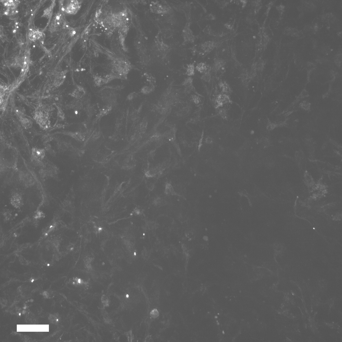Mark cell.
I'll return each instance as SVG.
<instances>
[{
  "label": "cell",
  "mask_w": 342,
  "mask_h": 342,
  "mask_svg": "<svg viewBox=\"0 0 342 342\" xmlns=\"http://www.w3.org/2000/svg\"><path fill=\"white\" fill-rule=\"evenodd\" d=\"M102 89L101 97L106 105L113 107L117 102V96L114 91L112 89L103 88Z\"/></svg>",
  "instance_id": "1"
},
{
  "label": "cell",
  "mask_w": 342,
  "mask_h": 342,
  "mask_svg": "<svg viewBox=\"0 0 342 342\" xmlns=\"http://www.w3.org/2000/svg\"><path fill=\"white\" fill-rule=\"evenodd\" d=\"M11 203L14 207H20L23 203L21 196L18 193L15 192L13 193L11 199Z\"/></svg>",
  "instance_id": "2"
},
{
  "label": "cell",
  "mask_w": 342,
  "mask_h": 342,
  "mask_svg": "<svg viewBox=\"0 0 342 342\" xmlns=\"http://www.w3.org/2000/svg\"><path fill=\"white\" fill-rule=\"evenodd\" d=\"M32 157L33 158L42 160L45 156V150L43 149L33 148L32 150Z\"/></svg>",
  "instance_id": "3"
},
{
  "label": "cell",
  "mask_w": 342,
  "mask_h": 342,
  "mask_svg": "<svg viewBox=\"0 0 342 342\" xmlns=\"http://www.w3.org/2000/svg\"><path fill=\"white\" fill-rule=\"evenodd\" d=\"M112 109V106L111 105H106L104 106L101 109L98 114L97 115L96 118V121L100 119L102 117L105 116L108 114Z\"/></svg>",
  "instance_id": "4"
},
{
  "label": "cell",
  "mask_w": 342,
  "mask_h": 342,
  "mask_svg": "<svg viewBox=\"0 0 342 342\" xmlns=\"http://www.w3.org/2000/svg\"><path fill=\"white\" fill-rule=\"evenodd\" d=\"M86 92L84 88L81 86H77L71 93V96L77 99H80L86 95Z\"/></svg>",
  "instance_id": "5"
},
{
  "label": "cell",
  "mask_w": 342,
  "mask_h": 342,
  "mask_svg": "<svg viewBox=\"0 0 342 342\" xmlns=\"http://www.w3.org/2000/svg\"><path fill=\"white\" fill-rule=\"evenodd\" d=\"M154 90V85L150 84L149 86L146 85L142 87L141 90V93L144 95H148L153 92Z\"/></svg>",
  "instance_id": "6"
},
{
  "label": "cell",
  "mask_w": 342,
  "mask_h": 342,
  "mask_svg": "<svg viewBox=\"0 0 342 342\" xmlns=\"http://www.w3.org/2000/svg\"><path fill=\"white\" fill-rule=\"evenodd\" d=\"M176 128L173 127L166 133L165 136L170 140L174 141L176 139Z\"/></svg>",
  "instance_id": "7"
},
{
  "label": "cell",
  "mask_w": 342,
  "mask_h": 342,
  "mask_svg": "<svg viewBox=\"0 0 342 342\" xmlns=\"http://www.w3.org/2000/svg\"><path fill=\"white\" fill-rule=\"evenodd\" d=\"M191 111V107L186 106L183 108L178 111L177 113V116L179 117H182L186 116Z\"/></svg>",
  "instance_id": "8"
},
{
  "label": "cell",
  "mask_w": 342,
  "mask_h": 342,
  "mask_svg": "<svg viewBox=\"0 0 342 342\" xmlns=\"http://www.w3.org/2000/svg\"><path fill=\"white\" fill-rule=\"evenodd\" d=\"M219 87H220V89H221L222 92L224 94H229L231 92V89L229 87V85L227 84L226 82H220L219 84Z\"/></svg>",
  "instance_id": "9"
},
{
  "label": "cell",
  "mask_w": 342,
  "mask_h": 342,
  "mask_svg": "<svg viewBox=\"0 0 342 342\" xmlns=\"http://www.w3.org/2000/svg\"><path fill=\"white\" fill-rule=\"evenodd\" d=\"M70 136L78 140L81 141L84 139L85 138V135L83 133L80 132H75V133H68Z\"/></svg>",
  "instance_id": "10"
},
{
  "label": "cell",
  "mask_w": 342,
  "mask_h": 342,
  "mask_svg": "<svg viewBox=\"0 0 342 342\" xmlns=\"http://www.w3.org/2000/svg\"><path fill=\"white\" fill-rule=\"evenodd\" d=\"M182 86L185 87V88H192L194 87L193 85V79L191 77H188L186 78L181 84Z\"/></svg>",
  "instance_id": "11"
},
{
  "label": "cell",
  "mask_w": 342,
  "mask_h": 342,
  "mask_svg": "<svg viewBox=\"0 0 342 342\" xmlns=\"http://www.w3.org/2000/svg\"><path fill=\"white\" fill-rule=\"evenodd\" d=\"M142 108V105L139 109L135 110L130 115V118L133 121H135L138 119L140 113Z\"/></svg>",
  "instance_id": "12"
},
{
  "label": "cell",
  "mask_w": 342,
  "mask_h": 342,
  "mask_svg": "<svg viewBox=\"0 0 342 342\" xmlns=\"http://www.w3.org/2000/svg\"><path fill=\"white\" fill-rule=\"evenodd\" d=\"M84 105L83 103L81 100H76L73 101L71 104L70 105V106L73 109H77L81 110L83 108Z\"/></svg>",
  "instance_id": "13"
},
{
  "label": "cell",
  "mask_w": 342,
  "mask_h": 342,
  "mask_svg": "<svg viewBox=\"0 0 342 342\" xmlns=\"http://www.w3.org/2000/svg\"><path fill=\"white\" fill-rule=\"evenodd\" d=\"M196 69L201 73H205L207 72V65L204 63H201L197 65L196 67Z\"/></svg>",
  "instance_id": "14"
},
{
  "label": "cell",
  "mask_w": 342,
  "mask_h": 342,
  "mask_svg": "<svg viewBox=\"0 0 342 342\" xmlns=\"http://www.w3.org/2000/svg\"><path fill=\"white\" fill-rule=\"evenodd\" d=\"M148 126V122L146 119H144L140 123L139 129L142 133H144L146 131Z\"/></svg>",
  "instance_id": "15"
},
{
  "label": "cell",
  "mask_w": 342,
  "mask_h": 342,
  "mask_svg": "<svg viewBox=\"0 0 342 342\" xmlns=\"http://www.w3.org/2000/svg\"><path fill=\"white\" fill-rule=\"evenodd\" d=\"M213 46L214 45L212 42H206L202 45V48L205 51H209L211 50L212 49Z\"/></svg>",
  "instance_id": "16"
},
{
  "label": "cell",
  "mask_w": 342,
  "mask_h": 342,
  "mask_svg": "<svg viewBox=\"0 0 342 342\" xmlns=\"http://www.w3.org/2000/svg\"><path fill=\"white\" fill-rule=\"evenodd\" d=\"M184 37L185 40L187 41H193L194 39L193 36L191 32L189 29L185 30Z\"/></svg>",
  "instance_id": "17"
},
{
  "label": "cell",
  "mask_w": 342,
  "mask_h": 342,
  "mask_svg": "<svg viewBox=\"0 0 342 342\" xmlns=\"http://www.w3.org/2000/svg\"><path fill=\"white\" fill-rule=\"evenodd\" d=\"M165 193L167 194L168 195L170 194L172 195L176 194V193L174 192L172 186L169 184H167L166 185Z\"/></svg>",
  "instance_id": "18"
},
{
  "label": "cell",
  "mask_w": 342,
  "mask_h": 342,
  "mask_svg": "<svg viewBox=\"0 0 342 342\" xmlns=\"http://www.w3.org/2000/svg\"><path fill=\"white\" fill-rule=\"evenodd\" d=\"M186 74L189 76H192L194 74V67L193 65L190 64L188 65Z\"/></svg>",
  "instance_id": "19"
},
{
  "label": "cell",
  "mask_w": 342,
  "mask_h": 342,
  "mask_svg": "<svg viewBox=\"0 0 342 342\" xmlns=\"http://www.w3.org/2000/svg\"><path fill=\"white\" fill-rule=\"evenodd\" d=\"M145 76L146 78L147 81L150 83V84L154 85L156 83V79L155 77H153L150 74L146 73Z\"/></svg>",
  "instance_id": "20"
},
{
  "label": "cell",
  "mask_w": 342,
  "mask_h": 342,
  "mask_svg": "<svg viewBox=\"0 0 342 342\" xmlns=\"http://www.w3.org/2000/svg\"><path fill=\"white\" fill-rule=\"evenodd\" d=\"M94 82L97 86H101L104 84L103 79L98 76H96L94 78Z\"/></svg>",
  "instance_id": "21"
},
{
  "label": "cell",
  "mask_w": 342,
  "mask_h": 342,
  "mask_svg": "<svg viewBox=\"0 0 342 342\" xmlns=\"http://www.w3.org/2000/svg\"><path fill=\"white\" fill-rule=\"evenodd\" d=\"M211 78V76L210 73L209 71H208L204 73V74L201 77L202 79L204 81L207 82H209L210 81Z\"/></svg>",
  "instance_id": "22"
},
{
  "label": "cell",
  "mask_w": 342,
  "mask_h": 342,
  "mask_svg": "<svg viewBox=\"0 0 342 342\" xmlns=\"http://www.w3.org/2000/svg\"><path fill=\"white\" fill-rule=\"evenodd\" d=\"M219 114L222 118L224 119H227L228 118V114L227 111L225 109H221L219 111Z\"/></svg>",
  "instance_id": "23"
},
{
  "label": "cell",
  "mask_w": 342,
  "mask_h": 342,
  "mask_svg": "<svg viewBox=\"0 0 342 342\" xmlns=\"http://www.w3.org/2000/svg\"><path fill=\"white\" fill-rule=\"evenodd\" d=\"M191 98L193 102L195 104H199L201 102L200 98L196 95H192L191 96Z\"/></svg>",
  "instance_id": "24"
},
{
  "label": "cell",
  "mask_w": 342,
  "mask_h": 342,
  "mask_svg": "<svg viewBox=\"0 0 342 342\" xmlns=\"http://www.w3.org/2000/svg\"><path fill=\"white\" fill-rule=\"evenodd\" d=\"M138 94L136 92H133L129 94L127 96V99L128 100L131 101L137 97Z\"/></svg>",
  "instance_id": "25"
},
{
  "label": "cell",
  "mask_w": 342,
  "mask_h": 342,
  "mask_svg": "<svg viewBox=\"0 0 342 342\" xmlns=\"http://www.w3.org/2000/svg\"><path fill=\"white\" fill-rule=\"evenodd\" d=\"M224 63L223 61L221 60H218L217 61L215 62V65L214 67L215 69H220L221 67H222L224 65Z\"/></svg>",
  "instance_id": "26"
},
{
  "label": "cell",
  "mask_w": 342,
  "mask_h": 342,
  "mask_svg": "<svg viewBox=\"0 0 342 342\" xmlns=\"http://www.w3.org/2000/svg\"><path fill=\"white\" fill-rule=\"evenodd\" d=\"M22 125L25 127H28L30 128L31 126V122L28 119H23L22 121Z\"/></svg>",
  "instance_id": "27"
},
{
  "label": "cell",
  "mask_w": 342,
  "mask_h": 342,
  "mask_svg": "<svg viewBox=\"0 0 342 342\" xmlns=\"http://www.w3.org/2000/svg\"><path fill=\"white\" fill-rule=\"evenodd\" d=\"M158 311L157 310L154 309L151 312V315L152 317L155 318V317H157L158 316Z\"/></svg>",
  "instance_id": "28"
},
{
  "label": "cell",
  "mask_w": 342,
  "mask_h": 342,
  "mask_svg": "<svg viewBox=\"0 0 342 342\" xmlns=\"http://www.w3.org/2000/svg\"><path fill=\"white\" fill-rule=\"evenodd\" d=\"M275 125L273 123H270L267 125L266 128L267 130H273L275 128Z\"/></svg>",
  "instance_id": "29"
},
{
  "label": "cell",
  "mask_w": 342,
  "mask_h": 342,
  "mask_svg": "<svg viewBox=\"0 0 342 342\" xmlns=\"http://www.w3.org/2000/svg\"><path fill=\"white\" fill-rule=\"evenodd\" d=\"M100 137V133L98 131L95 132L93 134L92 138L94 139H97Z\"/></svg>",
  "instance_id": "30"
},
{
  "label": "cell",
  "mask_w": 342,
  "mask_h": 342,
  "mask_svg": "<svg viewBox=\"0 0 342 342\" xmlns=\"http://www.w3.org/2000/svg\"><path fill=\"white\" fill-rule=\"evenodd\" d=\"M102 300L103 303L105 305H106L108 303V300L107 299V298L105 296H103L102 297Z\"/></svg>",
  "instance_id": "31"
},
{
  "label": "cell",
  "mask_w": 342,
  "mask_h": 342,
  "mask_svg": "<svg viewBox=\"0 0 342 342\" xmlns=\"http://www.w3.org/2000/svg\"><path fill=\"white\" fill-rule=\"evenodd\" d=\"M206 142L207 144H210L212 142V139L210 137H208L205 139Z\"/></svg>",
  "instance_id": "32"
},
{
  "label": "cell",
  "mask_w": 342,
  "mask_h": 342,
  "mask_svg": "<svg viewBox=\"0 0 342 342\" xmlns=\"http://www.w3.org/2000/svg\"><path fill=\"white\" fill-rule=\"evenodd\" d=\"M206 19L208 20H213L215 18H214V16L212 14H209L206 16Z\"/></svg>",
  "instance_id": "33"
},
{
  "label": "cell",
  "mask_w": 342,
  "mask_h": 342,
  "mask_svg": "<svg viewBox=\"0 0 342 342\" xmlns=\"http://www.w3.org/2000/svg\"><path fill=\"white\" fill-rule=\"evenodd\" d=\"M308 95V93L306 92V91H304L302 92V96L303 97L306 96Z\"/></svg>",
  "instance_id": "34"
},
{
  "label": "cell",
  "mask_w": 342,
  "mask_h": 342,
  "mask_svg": "<svg viewBox=\"0 0 342 342\" xmlns=\"http://www.w3.org/2000/svg\"><path fill=\"white\" fill-rule=\"evenodd\" d=\"M16 32V30H14V31H13V33H15V32Z\"/></svg>",
  "instance_id": "35"
},
{
  "label": "cell",
  "mask_w": 342,
  "mask_h": 342,
  "mask_svg": "<svg viewBox=\"0 0 342 342\" xmlns=\"http://www.w3.org/2000/svg\"><path fill=\"white\" fill-rule=\"evenodd\" d=\"M17 28H18V26H17Z\"/></svg>",
  "instance_id": "36"
},
{
  "label": "cell",
  "mask_w": 342,
  "mask_h": 342,
  "mask_svg": "<svg viewBox=\"0 0 342 342\" xmlns=\"http://www.w3.org/2000/svg\"><path fill=\"white\" fill-rule=\"evenodd\" d=\"M35 47V46H34V47Z\"/></svg>",
  "instance_id": "37"
}]
</instances>
